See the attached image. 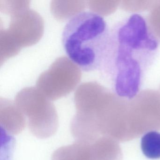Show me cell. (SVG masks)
Returning <instances> with one entry per match:
<instances>
[{"instance_id": "1", "label": "cell", "mask_w": 160, "mask_h": 160, "mask_svg": "<svg viewBox=\"0 0 160 160\" xmlns=\"http://www.w3.org/2000/svg\"><path fill=\"white\" fill-rule=\"evenodd\" d=\"M159 49V39L147 19L133 14L111 28L107 51L99 72L117 95L132 99L139 93Z\"/></svg>"}, {"instance_id": "2", "label": "cell", "mask_w": 160, "mask_h": 160, "mask_svg": "<svg viewBox=\"0 0 160 160\" xmlns=\"http://www.w3.org/2000/svg\"><path fill=\"white\" fill-rule=\"evenodd\" d=\"M111 28L93 12L78 13L67 22L62 42L68 58L82 71H100L110 38Z\"/></svg>"}, {"instance_id": "3", "label": "cell", "mask_w": 160, "mask_h": 160, "mask_svg": "<svg viewBox=\"0 0 160 160\" xmlns=\"http://www.w3.org/2000/svg\"><path fill=\"white\" fill-rule=\"evenodd\" d=\"M20 110L28 120L32 133L40 138L53 136L58 127V117L55 108L38 99H20Z\"/></svg>"}, {"instance_id": "4", "label": "cell", "mask_w": 160, "mask_h": 160, "mask_svg": "<svg viewBox=\"0 0 160 160\" xmlns=\"http://www.w3.org/2000/svg\"><path fill=\"white\" fill-rule=\"evenodd\" d=\"M52 160H93L91 142L76 140L61 147L54 152Z\"/></svg>"}, {"instance_id": "5", "label": "cell", "mask_w": 160, "mask_h": 160, "mask_svg": "<svg viewBox=\"0 0 160 160\" xmlns=\"http://www.w3.org/2000/svg\"><path fill=\"white\" fill-rule=\"evenodd\" d=\"M26 118L20 109L14 107H5L1 110V125L10 134H18L23 131L26 127Z\"/></svg>"}, {"instance_id": "6", "label": "cell", "mask_w": 160, "mask_h": 160, "mask_svg": "<svg viewBox=\"0 0 160 160\" xmlns=\"http://www.w3.org/2000/svg\"><path fill=\"white\" fill-rule=\"evenodd\" d=\"M141 148L144 155L150 159L160 158V133L148 132L141 139Z\"/></svg>"}]
</instances>
